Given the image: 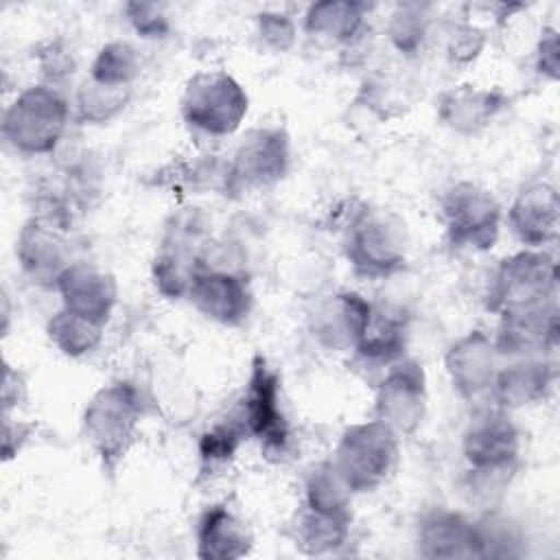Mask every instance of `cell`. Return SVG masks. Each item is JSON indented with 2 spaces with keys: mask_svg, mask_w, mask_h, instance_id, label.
I'll return each mask as SVG.
<instances>
[{
  "mask_svg": "<svg viewBox=\"0 0 560 560\" xmlns=\"http://www.w3.org/2000/svg\"><path fill=\"white\" fill-rule=\"evenodd\" d=\"M558 265L538 249L503 258L492 273L488 308L501 317L558 308Z\"/></svg>",
  "mask_w": 560,
  "mask_h": 560,
  "instance_id": "1",
  "label": "cell"
},
{
  "mask_svg": "<svg viewBox=\"0 0 560 560\" xmlns=\"http://www.w3.org/2000/svg\"><path fill=\"white\" fill-rule=\"evenodd\" d=\"M405 223L389 210L359 206L350 214L343 236V252L359 276L385 278L405 267L407 260Z\"/></svg>",
  "mask_w": 560,
  "mask_h": 560,
  "instance_id": "2",
  "label": "cell"
},
{
  "mask_svg": "<svg viewBox=\"0 0 560 560\" xmlns=\"http://www.w3.org/2000/svg\"><path fill=\"white\" fill-rule=\"evenodd\" d=\"M142 418V398L131 383L101 387L83 413V431L92 451L107 470H114L129 453Z\"/></svg>",
  "mask_w": 560,
  "mask_h": 560,
  "instance_id": "3",
  "label": "cell"
},
{
  "mask_svg": "<svg viewBox=\"0 0 560 560\" xmlns=\"http://www.w3.org/2000/svg\"><path fill=\"white\" fill-rule=\"evenodd\" d=\"M396 459V431L381 420H370L343 431L330 464L350 492H370L392 475Z\"/></svg>",
  "mask_w": 560,
  "mask_h": 560,
  "instance_id": "4",
  "label": "cell"
},
{
  "mask_svg": "<svg viewBox=\"0 0 560 560\" xmlns=\"http://www.w3.org/2000/svg\"><path fill=\"white\" fill-rule=\"evenodd\" d=\"M68 122V103L46 83L26 88L4 112L2 133L22 153H50Z\"/></svg>",
  "mask_w": 560,
  "mask_h": 560,
  "instance_id": "5",
  "label": "cell"
},
{
  "mask_svg": "<svg viewBox=\"0 0 560 560\" xmlns=\"http://www.w3.org/2000/svg\"><path fill=\"white\" fill-rule=\"evenodd\" d=\"M182 114L190 127L203 133L230 136L247 114V94L228 72H197L184 88Z\"/></svg>",
  "mask_w": 560,
  "mask_h": 560,
  "instance_id": "6",
  "label": "cell"
},
{
  "mask_svg": "<svg viewBox=\"0 0 560 560\" xmlns=\"http://www.w3.org/2000/svg\"><path fill=\"white\" fill-rule=\"evenodd\" d=\"M442 219L453 247L490 249L499 236L501 206L472 182H459L442 197Z\"/></svg>",
  "mask_w": 560,
  "mask_h": 560,
  "instance_id": "7",
  "label": "cell"
},
{
  "mask_svg": "<svg viewBox=\"0 0 560 560\" xmlns=\"http://www.w3.org/2000/svg\"><path fill=\"white\" fill-rule=\"evenodd\" d=\"M203 225L197 214L184 212L171 219L153 260L155 287L168 298L188 295L192 278L203 269Z\"/></svg>",
  "mask_w": 560,
  "mask_h": 560,
  "instance_id": "8",
  "label": "cell"
},
{
  "mask_svg": "<svg viewBox=\"0 0 560 560\" xmlns=\"http://www.w3.org/2000/svg\"><path fill=\"white\" fill-rule=\"evenodd\" d=\"M241 420L247 435L256 438L267 457H282L289 446V422L280 405V376L256 357L249 372Z\"/></svg>",
  "mask_w": 560,
  "mask_h": 560,
  "instance_id": "9",
  "label": "cell"
},
{
  "mask_svg": "<svg viewBox=\"0 0 560 560\" xmlns=\"http://www.w3.org/2000/svg\"><path fill=\"white\" fill-rule=\"evenodd\" d=\"M289 168V138L282 129H254L228 162L225 192H249L282 179Z\"/></svg>",
  "mask_w": 560,
  "mask_h": 560,
  "instance_id": "10",
  "label": "cell"
},
{
  "mask_svg": "<svg viewBox=\"0 0 560 560\" xmlns=\"http://www.w3.org/2000/svg\"><path fill=\"white\" fill-rule=\"evenodd\" d=\"M464 457L477 475H505L521 453V433L505 409H483L464 431Z\"/></svg>",
  "mask_w": 560,
  "mask_h": 560,
  "instance_id": "11",
  "label": "cell"
},
{
  "mask_svg": "<svg viewBox=\"0 0 560 560\" xmlns=\"http://www.w3.org/2000/svg\"><path fill=\"white\" fill-rule=\"evenodd\" d=\"M427 409V385L422 365L416 361L396 363L376 392V420L396 433H411L420 427Z\"/></svg>",
  "mask_w": 560,
  "mask_h": 560,
  "instance_id": "12",
  "label": "cell"
},
{
  "mask_svg": "<svg viewBox=\"0 0 560 560\" xmlns=\"http://www.w3.org/2000/svg\"><path fill=\"white\" fill-rule=\"evenodd\" d=\"M195 308L223 326H238L252 311V291L247 280L230 271L201 269L188 289Z\"/></svg>",
  "mask_w": 560,
  "mask_h": 560,
  "instance_id": "13",
  "label": "cell"
},
{
  "mask_svg": "<svg viewBox=\"0 0 560 560\" xmlns=\"http://www.w3.org/2000/svg\"><path fill=\"white\" fill-rule=\"evenodd\" d=\"M18 260L33 282L46 287H57L59 278L74 265L70 262V243L63 238L61 230L39 219L22 228Z\"/></svg>",
  "mask_w": 560,
  "mask_h": 560,
  "instance_id": "14",
  "label": "cell"
},
{
  "mask_svg": "<svg viewBox=\"0 0 560 560\" xmlns=\"http://www.w3.org/2000/svg\"><path fill=\"white\" fill-rule=\"evenodd\" d=\"M510 225L521 243L538 249L558 238L560 201L558 192L547 182L525 186L510 208Z\"/></svg>",
  "mask_w": 560,
  "mask_h": 560,
  "instance_id": "15",
  "label": "cell"
},
{
  "mask_svg": "<svg viewBox=\"0 0 560 560\" xmlns=\"http://www.w3.org/2000/svg\"><path fill=\"white\" fill-rule=\"evenodd\" d=\"M57 289L66 311L103 326L109 319L118 295L116 280L90 262H74L59 278Z\"/></svg>",
  "mask_w": 560,
  "mask_h": 560,
  "instance_id": "16",
  "label": "cell"
},
{
  "mask_svg": "<svg viewBox=\"0 0 560 560\" xmlns=\"http://www.w3.org/2000/svg\"><path fill=\"white\" fill-rule=\"evenodd\" d=\"M497 348L488 335L472 330L446 352V372L464 398H477L492 389L497 376Z\"/></svg>",
  "mask_w": 560,
  "mask_h": 560,
  "instance_id": "17",
  "label": "cell"
},
{
  "mask_svg": "<svg viewBox=\"0 0 560 560\" xmlns=\"http://www.w3.org/2000/svg\"><path fill=\"white\" fill-rule=\"evenodd\" d=\"M553 378L551 363L527 357L499 370L490 392L501 409H518L545 400L553 387Z\"/></svg>",
  "mask_w": 560,
  "mask_h": 560,
  "instance_id": "18",
  "label": "cell"
},
{
  "mask_svg": "<svg viewBox=\"0 0 560 560\" xmlns=\"http://www.w3.org/2000/svg\"><path fill=\"white\" fill-rule=\"evenodd\" d=\"M558 308L501 317L494 348L499 354L532 357L553 350L558 343Z\"/></svg>",
  "mask_w": 560,
  "mask_h": 560,
  "instance_id": "19",
  "label": "cell"
},
{
  "mask_svg": "<svg viewBox=\"0 0 560 560\" xmlns=\"http://www.w3.org/2000/svg\"><path fill=\"white\" fill-rule=\"evenodd\" d=\"M418 551L427 558H472L475 525L457 512L435 510L418 527Z\"/></svg>",
  "mask_w": 560,
  "mask_h": 560,
  "instance_id": "20",
  "label": "cell"
},
{
  "mask_svg": "<svg viewBox=\"0 0 560 560\" xmlns=\"http://www.w3.org/2000/svg\"><path fill=\"white\" fill-rule=\"evenodd\" d=\"M252 536L245 523L225 505H212L203 512L197 527V556L208 560H234L247 556Z\"/></svg>",
  "mask_w": 560,
  "mask_h": 560,
  "instance_id": "21",
  "label": "cell"
},
{
  "mask_svg": "<svg viewBox=\"0 0 560 560\" xmlns=\"http://www.w3.org/2000/svg\"><path fill=\"white\" fill-rule=\"evenodd\" d=\"M407 346V317L392 306L372 304L370 315L354 343L357 352L376 363H394Z\"/></svg>",
  "mask_w": 560,
  "mask_h": 560,
  "instance_id": "22",
  "label": "cell"
},
{
  "mask_svg": "<svg viewBox=\"0 0 560 560\" xmlns=\"http://www.w3.org/2000/svg\"><path fill=\"white\" fill-rule=\"evenodd\" d=\"M505 98L499 92L477 90L475 85H457L442 94L440 118L462 133H472L494 118Z\"/></svg>",
  "mask_w": 560,
  "mask_h": 560,
  "instance_id": "23",
  "label": "cell"
},
{
  "mask_svg": "<svg viewBox=\"0 0 560 560\" xmlns=\"http://www.w3.org/2000/svg\"><path fill=\"white\" fill-rule=\"evenodd\" d=\"M370 308L372 304L359 293L343 291L332 295V300L324 304L317 317L319 337L332 348L354 346L370 315Z\"/></svg>",
  "mask_w": 560,
  "mask_h": 560,
  "instance_id": "24",
  "label": "cell"
},
{
  "mask_svg": "<svg viewBox=\"0 0 560 560\" xmlns=\"http://www.w3.org/2000/svg\"><path fill=\"white\" fill-rule=\"evenodd\" d=\"M350 521V512H330L304 503L295 525V545H300V549L311 556L335 551L339 545H343Z\"/></svg>",
  "mask_w": 560,
  "mask_h": 560,
  "instance_id": "25",
  "label": "cell"
},
{
  "mask_svg": "<svg viewBox=\"0 0 560 560\" xmlns=\"http://www.w3.org/2000/svg\"><path fill=\"white\" fill-rule=\"evenodd\" d=\"M365 7L348 0H326L308 7L304 26L308 33L335 42H350L363 28Z\"/></svg>",
  "mask_w": 560,
  "mask_h": 560,
  "instance_id": "26",
  "label": "cell"
},
{
  "mask_svg": "<svg viewBox=\"0 0 560 560\" xmlns=\"http://www.w3.org/2000/svg\"><path fill=\"white\" fill-rule=\"evenodd\" d=\"M50 341L68 357H83L92 352L103 337V324L79 317L66 308L55 313L46 326Z\"/></svg>",
  "mask_w": 560,
  "mask_h": 560,
  "instance_id": "27",
  "label": "cell"
},
{
  "mask_svg": "<svg viewBox=\"0 0 560 560\" xmlns=\"http://www.w3.org/2000/svg\"><path fill=\"white\" fill-rule=\"evenodd\" d=\"M140 72V61L136 50L127 42L105 44L90 70V81L107 88H129Z\"/></svg>",
  "mask_w": 560,
  "mask_h": 560,
  "instance_id": "28",
  "label": "cell"
},
{
  "mask_svg": "<svg viewBox=\"0 0 560 560\" xmlns=\"http://www.w3.org/2000/svg\"><path fill=\"white\" fill-rule=\"evenodd\" d=\"M131 88H107L94 81H85L79 90V118L85 122H107L129 101Z\"/></svg>",
  "mask_w": 560,
  "mask_h": 560,
  "instance_id": "29",
  "label": "cell"
},
{
  "mask_svg": "<svg viewBox=\"0 0 560 560\" xmlns=\"http://www.w3.org/2000/svg\"><path fill=\"white\" fill-rule=\"evenodd\" d=\"M475 525V558H510L518 556L521 536L516 527L497 516H488Z\"/></svg>",
  "mask_w": 560,
  "mask_h": 560,
  "instance_id": "30",
  "label": "cell"
},
{
  "mask_svg": "<svg viewBox=\"0 0 560 560\" xmlns=\"http://www.w3.org/2000/svg\"><path fill=\"white\" fill-rule=\"evenodd\" d=\"M245 435H247V431H245V424H243L241 418L219 422L217 427L206 431L199 440L201 462L208 464V466L230 462L234 457V453L238 451Z\"/></svg>",
  "mask_w": 560,
  "mask_h": 560,
  "instance_id": "31",
  "label": "cell"
},
{
  "mask_svg": "<svg viewBox=\"0 0 560 560\" xmlns=\"http://www.w3.org/2000/svg\"><path fill=\"white\" fill-rule=\"evenodd\" d=\"M427 35V15L418 4L400 7L389 22V37L400 52L413 55Z\"/></svg>",
  "mask_w": 560,
  "mask_h": 560,
  "instance_id": "32",
  "label": "cell"
},
{
  "mask_svg": "<svg viewBox=\"0 0 560 560\" xmlns=\"http://www.w3.org/2000/svg\"><path fill=\"white\" fill-rule=\"evenodd\" d=\"M125 11H127L131 26L142 37H164L168 33V20H166L162 7L151 4V2H129L125 7Z\"/></svg>",
  "mask_w": 560,
  "mask_h": 560,
  "instance_id": "33",
  "label": "cell"
},
{
  "mask_svg": "<svg viewBox=\"0 0 560 560\" xmlns=\"http://www.w3.org/2000/svg\"><path fill=\"white\" fill-rule=\"evenodd\" d=\"M260 37L276 50H289L295 42V26L282 13H260L258 15Z\"/></svg>",
  "mask_w": 560,
  "mask_h": 560,
  "instance_id": "34",
  "label": "cell"
},
{
  "mask_svg": "<svg viewBox=\"0 0 560 560\" xmlns=\"http://www.w3.org/2000/svg\"><path fill=\"white\" fill-rule=\"evenodd\" d=\"M72 57L59 46V44H48V48L42 52V72L46 77V85L55 88L57 81L66 79L68 74H72Z\"/></svg>",
  "mask_w": 560,
  "mask_h": 560,
  "instance_id": "35",
  "label": "cell"
},
{
  "mask_svg": "<svg viewBox=\"0 0 560 560\" xmlns=\"http://www.w3.org/2000/svg\"><path fill=\"white\" fill-rule=\"evenodd\" d=\"M483 48V33L475 26H462L451 37V59L453 61H470Z\"/></svg>",
  "mask_w": 560,
  "mask_h": 560,
  "instance_id": "36",
  "label": "cell"
},
{
  "mask_svg": "<svg viewBox=\"0 0 560 560\" xmlns=\"http://www.w3.org/2000/svg\"><path fill=\"white\" fill-rule=\"evenodd\" d=\"M540 42H538V72L549 77V79H558V66H560V57H558V31L556 28H545L540 33Z\"/></svg>",
  "mask_w": 560,
  "mask_h": 560,
  "instance_id": "37",
  "label": "cell"
}]
</instances>
